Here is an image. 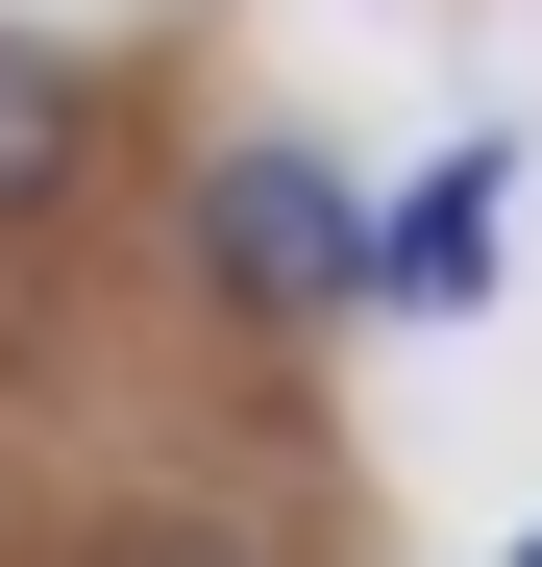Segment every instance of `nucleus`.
I'll return each mask as SVG.
<instances>
[{
    "label": "nucleus",
    "instance_id": "nucleus-3",
    "mask_svg": "<svg viewBox=\"0 0 542 567\" xmlns=\"http://www.w3.org/2000/svg\"><path fill=\"white\" fill-rule=\"evenodd\" d=\"M74 148H100L74 50H25V25H0V223H50V198H74Z\"/></svg>",
    "mask_w": 542,
    "mask_h": 567
},
{
    "label": "nucleus",
    "instance_id": "nucleus-2",
    "mask_svg": "<svg viewBox=\"0 0 542 567\" xmlns=\"http://www.w3.org/2000/svg\"><path fill=\"white\" fill-rule=\"evenodd\" d=\"M493 223H518V148H444L419 198L371 223V297H419V321H469V297H493Z\"/></svg>",
    "mask_w": 542,
    "mask_h": 567
},
{
    "label": "nucleus",
    "instance_id": "nucleus-1",
    "mask_svg": "<svg viewBox=\"0 0 542 567\" xmlns=\"http://www.w3.org/2000/svg\"><path fill=\"white\" fill-rule=\"evenodd\" d=\"M198 271L271 297V321H321V297H371V223H345L321 148H222V173H198Z\"/></svg>",
    "mask_w": 542,
    "mask_h": 567
}]
</instances>
